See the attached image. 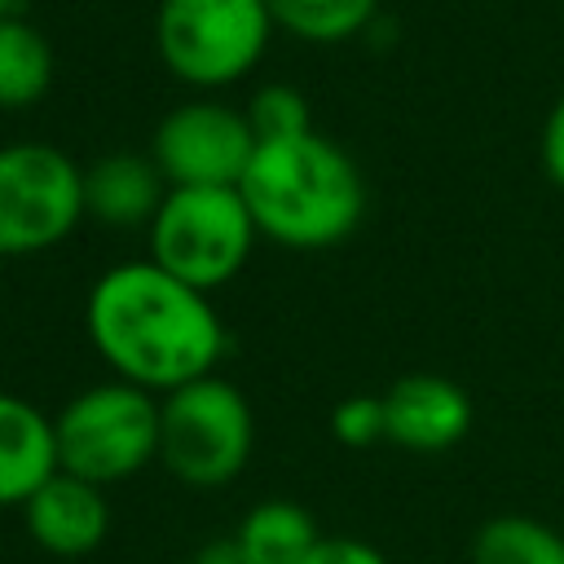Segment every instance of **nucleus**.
<instances>
[{
	"mask_svg": "<svg viewBox=\"0 0 564 564\" xmlns=\"http://www.w3.org/2000/svg\"><path fill=\"white\" fill-rule=\"evenodd\" d=\"M330 436L348 449H370L388 441L383 392H352L330 410Z\"/></svg>",
	"mask_w": 564,
	"mask_h": 564,
	"instance_id": "obj_18",
	"label": "nucleus"
},
{
	"mask_svg": "<svg viewBox=\"0 0 564 564\" xmlns=\"http://www.w3.org/2000/svg\"><path fill=\"white\" fill-rule=\"evenodd\" d=\"M145 242L150 260L176 278L203 291H220L247 269L260 229L238 185H167Z\"/></svg>",
	"mask_w": 564,
	"mask_h": 564,
	"instance_id": "obj_6",
	"label": "nucleus"
},
{
	"mask_svg": "<svg viewBox=\"0 0 564 564\" xmlns=\"http://www.w3.org/2000/svg\"><path fill=\"white\" fill-rule=\"evenodd\" d=\"M234 533L251 551L256 564H295L322 538L313 511L304 502H295V498H260V502H251Z\"/></svg>",
	"mask_w": 564,
	"mask_h": 564,
	"instance_id": "obj_14",
	"label": "nucleus"
},
{
	"mask_svg": "<svg viewBox=\"0 0 564 564\" xmlns=\"http://www.w3.org/2000/svg\"><path fill=\"white\" fill-rule=\"evenodd\" d=\"M167 176L150 150H106L84 167V216L106 229H150Z\"/></svg>",
	"mask_w": 564,
	"mask_h": 564,
	"instance_id": "obj_11",
	"label": "nucleus"
},
{
	"mask_svg": "<svg viewBox=\"0 0 564 564\" xmlns=\"http://www.w3.org/2000/svg\"><path fill=\"white\" fill-rule=\"evenodd\" d=\"M295 564H388V555L366 542V538H348V533H322Z\"/></svg>",
	"mask_w": 564,
	"mask_h": 564,
	"instance_id": "obj_19",
	"label": "nucleus"
},
{
	"mask_svg": "<svg viewBox=\"0 0 564 564\" xmlns=\"http://www.w3.org/2000/svg\"><path fill=\"white\" fill-rule=\"evenodd\" d=\"M238 189L260 238L286 251H326L348 242L370 203L357 159L317 128L260 141Z\"/></svg>",
	"mask_w": 564,
	"mask_h": 564,
	"instance_id": "obj_2",
	"label": "nucleus"
},
{
	"mask_svg": "<svg viewBox=\"0 0 564 564\" xmlns=\"http://www.w3.org/2000/svg\"><path fill=\"white\" fill-rule=\"evenodd\" d=\"M471 564H564V533L538 516L502 511L471 533Z\"/></svg>",
	"mask_w": 564,
	"mask_h": 564,
	"instance_id": "obj_15",
	"label": "nucleus"
},
{
	"mask_svg": "<svg viewBox=\"0 0 564 564\" xmlns=\"http://www.w3.org/2000/svg\"><path fill=\"white\" fill-rule=\"evenodd\" d=\"M256 449V410L225 375L189 379L159 397V463L189 489L234 485Z\"/></svg>",
	"mask_w": 564,
	"mask_h": 564,
	"instance_id": "obj_4",
	"label": "nucleus"
},
{
	"mask_svg": "<svg viewBox=\"0 0 564 564\" xmlns=\"http://www.w3.org/2000/svg\"><path fill=\"white\" fill-rule=\"evenodd\" d=\"M84 330L110 375L150 392H172L220 370L229 326L212 291L176 278L159 260H119L88 286Z\"/></svg>",
	"mask_w": 564,
	"mask_h": 564,
	"instance_id": "obj_1",
	"label": "nucleus"
},
{
	"mask_svg": "<svg viewBox=\"0 0 564 564\" xmlns=\"http://www.w3.org/2000/svg\"><path fill=\"white\" fill-rule=\"evenodd\" d=\"M57 79V53L48 44V35L18 18L4 13L0 18V110H26L35 101L48 97Z\"/></svg>",
	"mask_w": 564,
	"mask_h": 564,
	"instance_id": "obj_13",
	"label": "nucleus"
},
{
	"mask_svg": "<svg viewBox=\"0 0 564 564\" xmlns=\"http://www.w3.org/2000/svg\"><path fill=\"white\" fill-rule=\"evenodd\" d=\"M542 167L564 189V93H560V101L551 106V115L542 123Z\"/></svg>",
	"mask_w": 564,
	"mask_h": 564,
	"instance_id": "obj_20",
	"label": "nucleus"
},
{
	"mask_svg": "<svg viewBox=\"0 0 564 564\" xmlns=\"http://www.w3.org/2000/svg\"><path fill=\"white\" fill-rule=\"evenodd\" d=\"M189 564H256V560H251V551L238 542V533H216V538H207V542L189 555Z\"/></svg>",
	"mask_w": 564,
	"mask_h": 564,
	"instance_id": "obj_21",
	"label": "nucleus"
},
{
	"mask_svg": "<svg viewBox=\"0 0 564 564\" xmlns=\"http://www.w3.org/2000/svg\"><path fill=\"white\" fill-rule=\"evenodd\" d=\"M273 31L264 0H159L154 9L159 62L194 93L242 84L260 66Z\"/></svg>",
	"mask_w": 564,
	"mask_h": 564,
	"instance_id": "obj_5",
	"label": "nucleus"
},
{
	"mask_svg": "<svg viewBox=\"0 0 564 564\" xmlns=\"http://www.w3.org/2000/svg\"><path fill=\"white\" fill-rule=\"evenodd\" d=\"M18 511H22L26 538L53 560H84V555L101 551L106 538H110V498H106V489L84 480V476L62 471V467Z\"/></svg>",
	"mask_w": 564,
	"mask_h": 564,
	"instance_id": "obj_10",
	"label": "nucleus"
},
{
	"mask_svg": "<svg viewBox=\"0 0 564 564\" xmlns=\"http://www.w3.org/2000/svg\"><path fill=\"white\" fill-rule=\"evenodd\" d=\"M57 467L115 489L159 463V392L119 375L79 388L57 414Z\"/></svg>",
	"mask_w": 564,
	"mask_h": 564,
	"instance_id": "obj_3",
	"label": "nucleus"
},
{
	"mask_svg": "<svg viewBox=\"0 0 564 564\" xmlns=\"http://www.w3.org/2000/svg\"><path fill=\"white\" fill-rule=\"evenodd\" d=\"M256 145L242 106H229L216 93H194L154 123L150 159L167 185H238Z\"/></svg>",
	"mask_w": 564,
	"mask_h": 564,
	"instance_id": "obj_8",
	"label": "nucleus"
},
{
	"mask_svg": "<svg viewBox=\"0 0 564 564\" xmlns=\"http://www.w3.org/2000/svg\"><path fill=\"white\" fill-rule=\"evenodd\" d=\"M13 9H18V0H0V18H4V13H13Z\"/></svg>",
	"mask_w": 564,
	"mask_h": 564,
	"instance_id": "obj_22",
	"label": "nucleus"
},
{
	"mask_svg": "<svg viewBox=\"0 0 564 564\" xmlns=\"http://www.w3.org/2000/svg\"><path fill=\"white\" fill-rule=\"evenodd\" d=\"M273 26L304 44H348L379 18V0H264Z\"/></svg>",
	"mask_w": 564,
	"mask_h": 564,
	"instance_id": "obj_16",
	"label": "nucleus"
},
{
	"mask_svg": "<svg viewBox=\"0 0 564 564\" xmlns=\"http://www.w3.org/2000/svg\"><path fill=\"white\" fill-rule=\"evenodd\" d=\"M247 123L256 132V141H282V137H295V132H308L313 128V106L308 97L295 88V84H260L251 97H247Z\"/></svg>",
	"mask_w": 564,
	"mask_h": 564,
	"instance_id": "obj_17",
	"label": "nucleus"
},
{
	"mask_svg": "<svg viewBox=\"0 0 564 564\" xmlns=\"http://www.w3.org/2000/svg\"><path fill=\"white\" fill-rule=\"evenodd\" d=\"M57 471V432L31 397L0 388V507H22Z\"/></svg>",
	"mask_w": 564,
	"mask_h": 564,
	"instance_id": "obj_12",
	"label": "nucleus"
},
{
	"mask_svg": "<svg viewBox=\"0 0 564 564\" xmlns=\"http://www.w3.org/2000/svg\"><path fill=\"white\" fill-rule=\"evenodd\" d=\"M388 414V445L410 454H445L467 441L476 423V405L463 383L436 370H410L383 392Z\"/></svg>",
	"mask_w": 564,
	"mask_h": 564,
	"instance_id": "obj_9",
	"label": "nucleus"
},
{
	"mask_svg": "<svg viewBox=\"0 0 564 564\" xmlns=\"http://www.w3.org/2000/svg\"><path fill=\"white\" fill-rule=\"evenodd\" d=\"M84 163L48 141L0 145V260L62 247L84 225Z\"/></svg>",
	"mask_w": 564,
	"mask_h": 564,
	"instance_id": "obj_7",
	"label": "nucleus"
}]
</instances>
